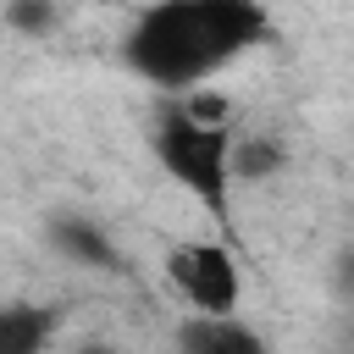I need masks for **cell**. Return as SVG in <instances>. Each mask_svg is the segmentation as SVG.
Masks as SVG:
<instances>
[{
	"label": "cell",
	"instance_id": "cell-1",
	"mask_svg": "<svg viewBox=\"0 0 354 354\" xmlns=\"http://www.w3.org/2000/svg\"><path fill=\"white\" fill-rule=\"evenodd\" d=\"M266 33L254 0H160L127 33V61L160 88H188Z\"/></svg>",
	"mask_w": 354,
	"mask_h": 354
},
{
	"label": "cell",
	"instance_id": "cell-2",
	"mask_svg": "<svg viewBox=\"0 0 354 354\" xmlns=\"http://www.w3.org/2000/svg\"><path fill=\"white\" fill-rule=\"evenodd\" d=\"M155 155L188 194H199L205 205H221V194H227V155H232V138H227L221 122H210V116H199L188 105H171L155 122Z\"/></svg>",
	"mask_w": 354,
	"mask_h": 354
},
{
	"label": "cell",
	"instance_id": "cell-3",
	"mask_svg": "<svg viewBox=\"0 0 354 354\" xmlns=\"http://www.w3.org/2000/svg\"><path fill=\"white\" fill-rule=\"evenodd\" d=\"M166 277H171L177 293H183L194 310H205V315L238 310L243 282H238V260H232L221 243H177V249L166 254Z\"/></svg>",
	"mask_w": 354,
	"mask_h": 354
},
{
	"label": "cell",
	"instance_id": "cell-4",
	"mask_svg": "<svg viewBox=\"0 0 354 354\" xmlns=\"http://www.w3.org/2000/svg\"><path fill=\"white\" fill-rule=\"evenodd\" d=\"M177 354H266V343H260V332L243 326L232 310H227V315L194 310V315L177 326Z\"/></svg>",
	"mask_w": 354,
	"mask_h": 354
},
{
	"label": "cell",
	"instance_id": "cell-5",
	"mask_svg": "<svg viewBox=\"0 0 354 354\" xmlns=\"http://www.w3.org/2000/svg\"><path fill=\"white\" fill-rule=\"evenodd\" d=\"M50 243H55L61 254L83 260V266H100V271H111V266H116L111 238H105L94 221H83V216H55V221H50Z\"/></svg>",
	"mask_w": 354,
	"mask_h": 354
},
{
	"label": "cell",
	"instance_id": "cell-6",
	"mask_svg": "<svg viewBox=\"0 0 354 354\" xmlns=\"http://www.w3.org/2000/svg\"><path fill=\"white\" fill-rule=\"evenodd\" d=\"M50 310L39 304H0V354H44Z\"/></svg>",
	"mask_w": 354,
	"mask_h": 354
},
{
	"label": "cell",
	"instance_id": "cell-7",
	"mask_svg": "<svg viewBox=\"0 0 354 354\" xmlns=\"http://www.w3.org/2000/svg\"><path fill=\"white\" fill-rule=\"evenodd\" d=\"M6 17H11V28H22V33H44V28L55 22L50 0H11V6H6Z\"/></svg>",
	"mask_w": 354,
	"mask_h": 354
},
{
	"label": "cell",
	"instance_id": "cell-8",
	"mask_svg": "<svg viewBox=\"0 0 354 354\" xmlns=\"http://www.w3.org/2000/svg\"><path fill=\"white\" fill-rule=\"evenodd\" d=\"M77 354H111V348H105V343H88V348H77Z\"/></svg>",
	"mask_w": 354,
	"mask_h": 354
}]
</instances>
